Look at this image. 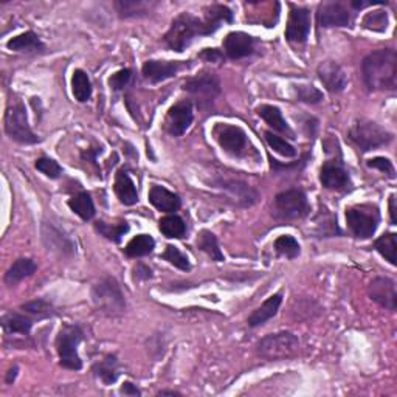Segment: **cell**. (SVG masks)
<instances>
[{"label":"cell","instance_id":"1","mask_svg":"<svg viewBox=\"0 0 397 397\" xmlns=\"http://www.w3.org/2000/svg\"><path fill=\"white\" fill-rule=\"evenodd\" d=\"M361 75L369 90H396L397 53L393 48H380L369 53L361 62Z\"/></svg>","mask_w":397,"mask_h":397},{"label":"cell","instance_id":"2","mask_svg":"<svg viewBox=\"0 0 397 397\" xmlns=\"http://www.w3.org/2000/svg\"><path fill=\"white\" fill-rule=\"evenodd\" d=\"M199 36H208L204 20L193 16L191 13H182L172 20L163 40L171 50L182 53Z\"/></svg>","mask_w":397,"mask_h":397},{"label":"cell","instance_id":"3","mask_svg":"<svg viewBox=\"0 0 397 397\" xmlns=\"http://www.w3.org/2000/svg\"><path fill=\"white\" fill-rule=\"evenodd\" d=\"M347 137L364 152L382 148L393 140L391 132H388L375 121L365 120V118L354 121L350 132H347Z\"/></svg>","mask_w":397,"mask_h":397},{"label":"cell","instance_id":"4","mask_svg":"<svg viewBox=\"0 0 397 397\" xmlns=\"http://www.w3.org/2000/svg\"><path fill=\"white\" fill-rule=\"evenodd\" d=\"M92 299L96 309L109 317L121 315L126 309V299L115 278L107 276L96 283L92 289Z\"/></svg>","mask_w":397,"mask_h":397},{"label":"cell","instance_id":"5","mask_svg":"<svg viewBox=\"0 0 397 397\" xmlns=\"http://www.w3.org/2000/svg\"><path fill=\"white\" fill-rule=\"evenodd\" d=\"M84 337L78 324H64L61 327L57 338V351L59 355V365L72 371H80L82 368V360L78 354V346Z\"/></svg>","mask_w":397,"mask_h":397},{"label":"cell","instance_id":"6","mask_svg":"<svg viewBox=\"0 0 397 397\" xmlns=\"http://www.w3.org/2000/svg\"><path fill=\"white\" fill-rule=\"evenodd\" d=\"M347 228L357 239H369L377 232L380 222L379 208L373 204H360L346 210Z\"/></svg>","mask_w":397,"mask_h":397},{"label":"cell","instance_id":"7","mask_svg":"<svg viewBox=\"0 0 397 397\" xmlns=\"http://www.w3.org/2000/svg\"><path fill=\"white\" fill-rule=\"evenodd\" d=\"M5 132L11 140L20 144H34L40 138L34 134L29 124L27 109L20 101L13 103L5 112Z\"/></svg>","mask_w":397,"mask_h":397},{"label":"cell","instance_id":"8","mask_svg":"<svg viewBox=\"0 0 397 397\" xmlns=\"http://www.w3.org/2000/svg\"><path fill=\"white\" fill-rule=\"evenodd\" d=\"M299 340L292 332H276L264 337L257 343V352L269 360H283L295 355Z\"/></svg>","mask_w":397,"mask_h":397},{"label":"cell","instance_id":"9","mask_svg":"<svg viewBox=\"0 0 397 397\" xmlns=\"http://www.w3.org/2000/svg\"><path fill=\"white\" fill-rule=\"evenodd\" d=\"M183 90L196 100L197 106L205 107L218 98L220 93V81L211 72H200L183 82Z\"/></svg>","mask_w":397,"mask_h":397},{"label":"cell","instance_id":"10","mask_svg":"<svg viewBox=\"0 0 397 397\" xmlns=\"http://www.w3.org/2000/svg\"><path fill=\"white\" fill-rule=\"evenodd\" d=\"M278 219L294 220L301 219L310 211L308 196L301 190H287L278 194L274 204Z\"/></svg>","mask_w":397,"mask_h":397},{"label":"cell","instance_id":"11","mask_svg":"<svg viewBox=\"0 0 397 397\" xmlns=\"http://www.w3.org/2000/svg\"><path fill=\"white\" fill-rule=\"evenodd\" d=\"M213 135L220 148L234 157H242L250 146L246 130L234 124L218 123L213 129Z\"/></svg>","mask_w":397,"mask_h":397},{"label":"cell","instance_id":"12","mask_svg":"<svg viewBox=\"0 0 397 397\" xmlns=\"http://www.w3.org/2000/svg\"><path fill=\"white\" fill-rule=\"evenodd\" d=\"M194 120L193 103L190 100H182L174 104L168 110L165 118V129L172 137H180L190 129Z\"/></svg>","mask_w":397,"mask_h":397},{"label":"cell","instance_id":"13","mask_svg":"<svg viewBox=\"0 0 397 397\" xmlns=\"http://www.w3.org/2000/svg\"><path fill=\"white\" fill-rule=\"evenodd\" d=\"M310 33V11L303 6H292L287 27H285V38L290 43L304 44Z\"/></svg>","mask_w":397,"mask_h":397},{"label":"cell","instance_id":"14","mask_svg":"<svg viewBox=\"0 0 397 397\" xmlns=\"http://www.w3.org/2000/svg\"><path fill=\"white\" fill-rule=\"evenodd\" d=\"M320 182L327 190H336V191H347L352 186L350 172H347L343 165L337 160H329L322 166L320 171Z\"/></svg>","mask_w":397,"mask_h":397},{"label":"cell","instance_id":"15","mask_svg":"<svg viewBox=\"0 0 397 397\" xmlns=\"http://www.w3.org/2000/svg\"><path fill=\"white\" fill-rule=\"evenodd\" d=\"M369 298L380 304L382 308H385L388 310L394 312L397 308V294H396V283L389 278H374V280L369 283L368 287Z\"/></svg>","mask_w":397,"mask_h":397},{"label":"cell","instance_id":"16","mask_svg":"<svg viewBox=\"0 0 397 397\" xmlns=\"http://www.w3.org/2000/svg\"><path fill=\"white\" fill-rule=\"evenodd\" d=\"M318 25L323 29H332V27H347L351 22V13L345 5L338 2H324L320 3L317 11Z\"/></svg>","mask_w":397,"mask_h":397},{"label":"cell","instance_id":"17","mask_svg":"<svg viewBox=\"0 0 397 397\" xmlns=\"http://www.w3.org/2000/svg\"><path fill=\"white\" fill-rule=\"evenodd\" d=\"M219 190L225 193V196L239 207H252L255 205L260 194L252 186L241 182V180H220L218 183Z\"/></svg>","mask_w":397,"mask_h":397},{"label":"cell","instance_id":"18","mask_svg":"<svg viewBox=\"0 0 397 397\" xmlns=\"http://www.w3.org/2000/svg\"><path fill=\"white\" fill-rule=\"evenodd\" d=\"M190 64L180 61H146L142 68L143 76L152 84H158V82L166 81L176 76L182 68L188 67Z\"/></svg>","mask_w":397,"mask_h":397},{"label":"cell","instance_id":"19","mask_svg":"<svg viewBox=\"0 0 397 397\" xmlns=\"http://www.w3.org/2000/svg\"><path fill=\"white\" fill-rule=\"evenodd\" d=\"M318 78L323 82L327 92L331 93H340L343 92L347 86V75L345 73L337 62L334 61H324L317 68Z\"/></svg>","mask_w":397,"mask_h":397},{"label":"cell","instance_id":"20","mask_svg":"<svg viewBox=\"0 0 397 397\" xmlns=\"http://www.w3.org/2000/svg\"><path fill=\"white\" fill-rule=\"evenodd\" d=\"M256 40L244 31H232L224 39V52L230 59H242L255 52Z\"/></svg>","mask_w":397,"mask_h":397},{"label":"cell","instance_id":"21","mask_svg":"<svg viewBox=\"0 0 397 397\" xmlns=\"http://www.w3.org/2000/svg\"><path fill=\"white\" fill-rule=\"evenodd\" d=\"M43 239L45 247L52 252H58L61 255H73L76 252L73 241L53 224H44Z\"/></svg>","mask_w":397,"mask_h":397},{"label":"cell","instance_id":"22","mask_svg":"<svg viewBox=\"0 0 397 397\" xmlns=\"http://www.w3.org/2000/svg\"><path fill=\"white\" fill-rule=\"evenodd\" d=\"M283 304V292H278V294L269 297L266 301H264L260 308L253 310L252 315L248 317L247 323L250 327H260L262 324H266L269 320L274 318L278 310H280Z\"/></svg>","mask_w":397,"mask_h":397},{"label":"cell","instance_id":"23","mask_svg":"<svg viewBox=\"0 0 397 397\" xmlns=\"http://www.w3.org/2000/svg\"><path fill=\"white\" fill-rule=\"evenodd\" d=\"M204 25L207 34L216 33L222 24H232L233 22V11L225 5H210L204 8Z\"/></svg>","mask_w":397,"mask_h":397},{"label":"cell","instance_id":"24","mask_svg":"<svg viewBox=\"0 0 397 397\" xmlns=\"http://www.w3.org/2000/svg\"><path fill=\"white\" fill-rule=\"evenodd\" d=\"M115 194L123 205H135L138 202V191L128 171L121 168L115 176Z\"/></svg>","mask_w":397,"mask_h":397},{"label":"cell","instance_id":"25","mask_svg":"<svg viewBox=\"0 0 397 397\" xmlns=\"http://www.w3.org/2000/svg\"><path fill=\"white\" fill-rule=\"evenodd\" d=\"M149 202L163 213H174L180 208V197L177 194L160 185H154L149 190Z\"/></svg>","mask_w":397,"mask_h":397},{"label":"cell","instance_id":"26","mask_svg":"<svg viewBox=\"0 0 397 397\" xmlns=\"http://www.w3.org/2000/svg\"><path fill=\"white\" fill-rule=\"evenodd\" d=\"M257 115H260L264 121H266L269 126L276 130V132H281V134L287 135L290 138H294V130L290 129V126L287 124V121L284 120L283 112L280 110V107L276 106H270V104H262L256 109Z\"/></svg>","mask_w":397,"mask_h":397},{"label":"cell","instance_id":"27","mask_svg":"<svg viewBox=\"0 0 397 397\" xmlns=\"http://www.w3.org/2000/svg\"><path fill=\"white\" fill-rule=\"evenodd\" d=\"M92 371L104 385H112L120 377V361H118L117 355L109 354L103 360L96 361Z\"/></svg>","mask_w":397,"mask_h":397},{"label":"cell","instance_id":"28","mask_svg":"<svg viewBox=\"0 0 397 397\" xmlns=\"http://www.w3.org/2000/svg\"><path fill=\"white\" fill-rule=\"evenodd\" d=\"M33 323H34L33 318L20 312H8L2 317V327L8 336H15V334L29 336Z\"/></svg>","mask_w":397,"mask_h":397},{"label":"cell","instance_id":"29","mask_svg":"<svg viewBox=\"0 0 397 397\" xmlns=\"http://www.w3.org/2000/svg\"><path fill=\"white\" fill-rule=\"evenodd\" d=\"M36 270H38L36 262L30 260V257H19V260L6 270L5 284L13 287V285L24 281L25 278H30Z\"/></svg>","mask_w":397,"mask_h":397},{"label":"cell","instance_id":"30","mask_svg":"<svg viewBox=\"0 0 397 397\" xmlns=\"http://www.w3.org/2000/svg\"><path fill=\"white\" fill-rule=\"evenodd\" d=\"M6 47H8L11 52H27V53H36L45 50L44 43L39 39L38 34L33 31H25L22 34H19V36L10 39Z\"/></svg>","mask_w":397,"mask_h":397},{"label":"cell","instance_id":"31","mask_svg":"<svg viewBox=\"0 0 397 397\" xmlns=\"http://www.w3.org/2000/svg\"><path fill=\"white\" fill-rule=\"evenodd\" d=\"M68 207H70V210L75 214H78L82 220L93 219L95 205L92 196H90L87 191H81L78 194H75V196L68 200Z\"/></svg>","mask_w":397,"mask_h":397},{"label":"cell","instance_id":"32","mask_svg":"<svg viewBox=\"0 0 397 397\" xmlns=\"http://www.w3.org/2000/svg\"><path fill=\"white\" fill-rule=\"evenodd\" d=\"M156 248V241L149 234H137L132 238L129 244L124 248V253L129 257H142L146 255H151L152 250Z\"/></svg>","mask_w":397,"mask_h":397},{"label":"cell","instance_id":"33","mask_svg":"<svg viewBox=\"0 0 397 397\" xmlns=\"http://www.w3.org/2000/svg\"><path fill=\"white\" fill-rule=\"evenodd\" d=\"M158 230L162 232L165 238L170 239H179L183 238L186 233V225L182 218H179L176 214H168L165 218L160 219L158 222Z\"/></svg>","mask_w":397,"mask_h":397},{"label":"cell","instance_id":"34","mask_svg":"<svg viewBox=\"0 0 397 397\" xmlns=\"http://www.w3.org/2000/svg\"><path fill=\"white\" fill-rule=\"evenodd\" d=\"M72 92L76 101L86 103L92 96V82H90L89 75L78 68V70L73 72L72 76Z\"/></svg>","mask_w":397,"mask_h":397},{"label":"cell","instance_id":"35","mask_svg":"<svg viewBox=\"0 0 397 397\" xmlns=\"http://www.w3.org/2000/svg\"><path fill=\"white\" fill-rule=\"evenodd\" d=\"M117 11L120 17L129 19V17H140L148 15L152 6H156V3L152 2H142V0H123V2H117Z\"/></svg>","mask_w":397,"mask_h":397},{"label":"cell","instance_id":"36","mask_svg":"<svg viewBox=\"0 0 397 397\" xmlns=\"http://www.w3.org/2000/svg\"><path fill=\"white\" fill-rule=\"evenodd\" d=\"M95 230L106 239L118 244L123 239V236L129 232V224L126 220H120L118 224H107L104 220H98L95 222Z\"/></svg>","mask_w":397,"mask_h":397},{"label":"cell","instance_id":"37","mask_svg":"<svg viewBox=\"0 0 397 397\" xmlns=\"http://www.w3.org/2000/svg\"><path fill=\"white\" fill-rule=\"evenodd\" d=\"M197 247L202 250V252H205L208 256H210L213 261L218 262L224 261V253L220 252L218 238H216L211 232H208V230H202L200 232L197 238Z\"/></svg>","mask_w":397,"mask_h":397},{"label":"cell","instance_id":"38","mask_svg":"<svg viewBox=\"0 0 397 397\" xmlns=\"http://www.w3.org/2000/svg\"><path fill=\"white\" fill-rule=\"evenodd\" d=\"M374 248L385 257V260L391 264V266H396L397 264V257H396V252H397V234L396 233H387L380 236V238L374 242Z\"/></svg>","mask_w":397,"mask_h":397},{"label":"cell","instance_id":"39","mask_svg":"<svg viewBox=\"0 0 397 397\" xmlns=\"http://www.w3.org/2000/svg\"><path fill=\"white\" fill-rule=\"evenodd\" d=\"M275 252L278 256L287 257V260H295V257H298L299 253H301V247H299V244L294 236L284 234L275 241Z\"/></svg>","mask_w":397,"mask_h":397},{"label":"cell","instance_id":"40","mask_svg":"<svg viewBox=\"0 0 397 397\" xmlns=\"http://www.w3.org/2000/svg\"><path fill=\"white\" fill-rule=\"evenodd\" d=\"M389 24V17L388 13L383 10H377V11H371L366 13L364 20H361V25L365 27L366 30L371 31H377V33H383L387 31Z\"/></svg>","mask_w":397,"mask_h":397},{"label":"cell","instance_id":"41","mask_svg":"<svg viewBox=\"0 0 397 397\" xmlns=\"http://www.w3.org/2000/svg\"><path fill=\"white\" fill-rule=\"evenodd\" d=\"M264 135H266L267 144L276 152V154H280L283 157H289V158L297 156V149L294 148V146H292L289 142H285L284 138H281L280 135L274 134L271 130H267Z\"/></svg>","mask_w":397,"mask_h":397},{"label":"cell","instance_id":"42","mask_svg":"<svg viewBox=\"0 0 397 397\" xmlns=\"http://www.w3.org/2000/svg\"><path fill=\"white\" fill-rule=\"evenodd\" d=\"M162 257L165 261H168L171 266L177 267L180 270H183V271L191 270V264H190V261H188V257L182 252H180L177 247L166 246Z\"/></svg>","mask_w":397,"mask_h":397},{"label":"cell","instance_id":"43","mask_svg":"<svg viewBox=\"0 0 397 397\" xmlns=\"http://www.w3.org/2000/svg\"><path fill=\"white\" fill-rule=\"evenodd\" d=\"M20 309L38 318H47L53 315V306L45 301V299H33V301L20 306Z\"/></svg>","mask_w":397,"mask_h":397},{"label":"cell","instance_id":"44","mask_svg":"<svg viewBox=\"0 0 397 397\" xmlns=\"http://www.w3.org/2000/svg\"><path fill=\"white\" fill-rule=\"evenodd\" d=\"M295 93H297V98L303 103L317 104L323 100V93L320 92L317 87L308 86V84L295 86Z\"/></svg>","mask_w":397,"mask_h":397},{"label":"cell","instance_id":"45","mask_svg":"<svg viewBox=\"0 0 397 397\" xmlns=\"http://www.w3.org/2000/svg\"><path fill=\"white\" fill-rule=\"evenodd\" d=\"M36 170L45 174L48 179H59L62 176V168L59 163L48 157H40L36 160Z\"/></svg>","mask_w":397,"mask_h":397},{"label":"cell","instance_id":"46","mask_svg":"<svg viewBox=\"0 0 397 397\" xmlns=\"http://www.w3.org/2000/svg\"><path fill=\"white\" fill-rule=\"evenodd\" d=\"M368 166L369 168H374V170H379L382 172H385L389 179L396 177V171H394L393 163L385 157H375V158L368 160Z\"/></svg>","mask_w":397,"mask_h":397},{"label":"cell","instance_id":"47","mask_svg":"<svg viewBox=\"0 0 397 397\" xmlns=\"http://www.w3.org/2000/svg\"><path fill=\"white\" fill-rule=\"evenodd\" d=\"M130 76H132V72L129 70V68H123V70L117 72L115 75L110 76L109 84L110 87H112V90H121L128 86V82L130 81Z\"/></svg>","mask_w":397,"mask_h":397},{"label":"cell","instance_id":"48","mask_svg":"<svg viewBox=\"0 0 397 397\" xmlns=\"http://www.w3.org/2000/svg\"><path fill=\"white\" fill-rule=\"evenodd\" d=\"M200 59H204L205 62H222L224 61V53L218 48H205L204 52L199 54Z\"/></svg>","mask_w":397,"mask_h":397},{"label":"cell","instance_id":"49","mask_svg":"<svg viewBox=\"0 0 397 397\" xmlns=\"http://www.w3.org/2000/svg\"><path fill=\"white\" fill-rule=\"evenodd\" d=\"M151 278H152L151 267L146 266V264L138 262L137 266L134 267V280L144 281V280H151Z\"/></svg>","mask_w":397,"mask_h":397},{"label":"cell","instance_id":"50","mask_svg":"<svg viewBox=\"0 0 397 397\" xmlns=\"http://www.w3.org/2000/svg\"><path fill=\"white\" fill-rule=\"evenodd\" d=\"M121 394L124 396H132V397H135V396H142V391L140 389L137 388V385H134L132 382H124L123 385H121Z\"/></svg>","mask_w":397,"mask_h":397},{"label":"cell","instance_id":"51","mask_svg":"<svg viewBox=\"0 0 397 397\" xmlns=\"http://www.w3.org/2000/svg\"><path fill=\"white\" fill-rule=\"evenodd\" d=\"M389 214H391L393 225H396L397 216H396V196H394V194H391V197H389Z\"/></svg>","mask_w":397,"mask_h":397},{"label":"cell","instance_id":"52","mask_svg":"<svg viewBox=\"0 0 397 397\" xmlns=\"http://www.w3.org/2000/svg\"><path fill=\"white\" fill-rule=\"evenodd\" d=\"M17 373H19V368L17 366H13L10 371H8V375H6V383H13L16 380L17 377Z\"/></svg>","mask_w":397,"mask_h":397},{"label":"cell","instance_id":"53","mask_svg":"<svg viewBox=\"0 0 397 397\" xmlns=\"http://www.w3.org/2000/svg\"><path fill=\"white\" fill-rule=\"evenodd\" d=\"M157 396H182L179 391H172V389H162V391H158Z\"/></svg>","mask_w":397,"mask_h":397}]
</instances>
